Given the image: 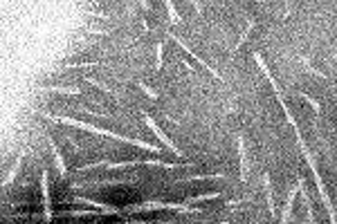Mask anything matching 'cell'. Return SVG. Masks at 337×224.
Here are the masks:
<instances>
[{
    "label": "cell",
    "instance_id": "7",
    "mask_svg": "<svg viewBox=\"0 0 337 224\" xmlns=\"http://www.w3.org/2000/svg\"><path fill=\"white\" fill-rule=\"evenodd\" d=\"M45 139H47V146H50V150L54 152V161H56V168H59V177L65 179L70 170H67V166H65V161H63V155H61V150H59V146H56L54 137H52V135H45Z\"/></svg>",
    "mask_w": 337,
    "mask_h": 224
},
{
    "label": "cell",
    "instance_id": "23",
    "mask_svg": "<svg viewBox=\"0 0 337 224\" xmlns=\"http://www.w3.org/2000/svg\"><path fill=\"white\" fill-rule=\"evenodd\" d=\"M86 32H88V34H104V36L113 34V30H97V27H86Z\"/></svg>",
    "mask_w": 337,
    "mask_h": 224
},
{
    "label": "cell",
    "instance_id": "8",
    "mask_svg": "<svg viewBox=\"0 0 337 224\" xmlns=\"http://www.w3.org/2000/svg\"><path fill=\"white\" fill-rule=\"evenodd\" d=\"M36 92H47V94H70V97H81L83 90L81 88H63V85H38Z\"/></svg>",
    "mask_w": 337,
    "mask_h": 224
},
{
    "label": "cell",
    "instance_id": "19",
    "mask_svg": "<svg viewBox=\"0 0 337 224\" xmlns=\"http://www.w3.org/2000/svg\"><path fill=\"white\" fill-rule=\"evenodd\" d=\"M155 54H157L155 65H157V70H162V65H164V41H160L155 45Z\"/></svg>",
    "mask_w": 337,
    "mask_h": 224
},
{
    "label": "cell",
    "instance_id": "18",
    "mask_svg": "<svg viewBox=\"0 0 337 224\" xmlns=\"http://www.w3.org/2000/svg\"><path fill=\"white\" fill-rule=\"evenodd\" d=\"M164 7H166V12H168V18H171V23H178V25H182V18H180V14H178L176 5H173V3H164Z\"/></svg>",
    "mask_w": 337,
    "mask_h": 224
},
{
    "label": "cell",
    "instance_id": "17",
    "mask_svg": "<svg viewBox=\"0 0 337 224\" xmlns=\"http://www.w3.org/2000/svg\"><path fill=\"white\" fill-rule=\"evenodd\" d=\"M299 63H301V65H303V68H306V70H308V72H312V74H315V76H321V79H326V74H324V72H321V70H317V68H315V65H312V63H310V61H308V59H306V56H299Z\"/></svg>",
    "mask_w": 337,
    "mask_h": 224
},
{
    "label": "cell",
    "instance_id": "20",
    "mask_svg": "<svg viewBox=\"0 0 337 224\" xmlns=\"http://www.w3.org/2000/svg\"><path fill=\"white\" fill-rule=\"evenodd\" d=\"M95 65H101L97 61H90V63H63L59 70H76V68H95Z\"/></svg>",
    "mask_w": 337,
    "mask_h": 224
},
{
    "label": "cell",
    "instance_id": "21",
    "mask_svg": "<svg viewBox=\"0 0 337 224\" xmlns=\"http://www.w3.org/2000/svg\"><path fill=\"white\" fill-rule=\"evenodd\" d=\"M299 97L303 99V101H308V103H310V106H312V110H315L317 114H321V108H319V103H317V101H315V99H312V97H308L306 92H301Z\"/></svg>",
    "mask_w": 337,
    "mask_h": 224
},
{
    "label": "cell",
    "instance_id": "25",
    "mask_svg": "<svg viewBox=\"0 0 337 224\" xmlns=\"http://www.w3.org/2000/svg\"><path fill=\"white\" fill-rule=\"evenodd\" d=\"M194 9H196V14H198V16H202V5L200 3H194Z\"/></svg>",
    "mask_w": 337,
    "mask_h": 224
},
{
    "label": "cell",
    "instance_id": "9",
    "mask_svg": "<svg viewBox=\"0 0 337 224\" xmlns=\"http://www.w3.org/2000/svg\"><path fill=\"white\" fill-rule=\"evenodd\" d=\"M236 144H238V155H240V179H243V182H247V177H249V164H247V148H245L243 135H238Z\"/></svg>",
    "mask_w": 337,
    "mask_h": 224
},
{
    "label": "cell",
    "instance_id": "15",
    "mask_svg": "<svg viewBox=\"0 0 337 224\" xmlns=\"http://www.w3.org/2000/svg\"><path fill=\"white\" fill-rule=\"evenodd\" d=\"M223 197V193H205V195H198V197H189L187 199V204H200V202H209V199H220Z\"/></svg>",
    "mask_w": 337,
    "mask_h": 224
},
{
    "label": "cell",
    "instance_id": "3",
    "mask_svg": "<svg viewBox=\"0 0 337 224\" xmlns=\"http://www.w3.org/2000/svg\"><path fill=\"white\" fill-rule=\"evenodd\" d=\"M254 61H257L259 63V68H261V72L266 74V79L270 81V85H272V90H274V94H277V99H279V106L283 108V114H292L290 112V108L286 106V99H283V94H281V88H279V83H277V79H274L272 76V72H270V68H268V63H266V59H263L261 54H259V52H254Z\"/></svg>",
    "mask_w": 337,
    "mask_h": 224
},
{
    "label": "cell",
    "instance_id": "14",
    "mask_svg": "<svg viewBox=\"0 0 337 224\" xmlns=\"http://www.w3.org/2000/svg\"><path fill=\"white\" fill-rule=\"evenodd\" d=\"M198 179H225V173H205V175H189V177H182L180 182H198Z\"/></svg>",
    "mask_w": 337,
    "mask_h": 224
},
{
    "label": "cell",
    "instance_id": "10",
    "mask_svg": "<svg viewBox=\"0 0 337 224\" xmlns=\"http://www.w3.org/2000/svg\"><path fill=\"white\" fill-rule=\"evenodd\" d=\"M27 152H30V150H27V148H23L21 152H18V157H16V161H14L12 170H9V173H7V177H5V179H3V188H7V186H9V184H12V182H14V179H16V175H18V173H21V166H23V161H25Z\"/></svg>",
    "mask_w": 337,
    "mask_h": 224
},
{
    "label": "cell",
    "instance_id": "4",
    "mask_svg": "<svg viewBox=\"0 0 337 224\" xmlns=\"http://www.w3.org/2000/svg\"><path fill=\"white\" fill-rule=\"evenodd\" d=\"M142 117H144V121H146V126L148 128H151V130H153V135H155L157 137V139H160L162 141V144H164L166 146V148L168 150H171V152H176V157H182V155H185V152H182L180 148H178V146L176 144H173V141L171 139H168V137L164 135V130H162V128L160 126H157V123H155V119H153L151 117V114H148V112H144L142 110Z\"/></svg>",
    "mask_w": 337,
    "mask_h": 224
},
{
    "label": "cell",
    "instance_id": "6",
    "mask_svg": "<svg viewBox=\"0 0 337 224\" xmlns=\"http://www.w3.org/2000/svg\"><path fill=\"white\" fill-rule=\"evenodd\" d=\"M41 193H43V217L45 222L52 220V197H50V177H47V170L41 173Z\"/></svg>",
    "mask_w": 337,
    "mask_h": 224
},
{
    "label": "cell",
    "instance_id": "12",
    "mask_svg": "<svg viewBox=\"0 0 337 224\" xmlns=\"http://www.w3.org/2000/svg\"><path fill=\"white\" fill-rule=\"evenodd\" d=\"M263 188H266V197H268V211H270V215H277V206H274V190H272V179H270V173L263 175Z\"/></svg>",
    "mask_w": 337,
    "mask_h": 224
},
{
    "label": "cell",
    "instance_id": "13",
    "mask_svg": "<svg viewBox=\"0 0 337 224\" xmlns=\"http://www.w3.org/2000/svg\"><path fill=\"white\" fill-rule=\"evenodd\" d=\"M81 81H86V83L95 85V88H97V90H101V92H104V94H110V97H117V94H115V92H113V90H110V88H108V85H106V83H104V81L95 79V76H83V79H81Z\"/></svg>",
    "mask_w": 337,
    "mask_h": 224
},
{
    "label": "cell",
    "instance_id": "26",
    "mask_svg": "<svg viewBox=\"0 0 337 224\" xmlns=\"http://www.w3.org/2000/svg\"><path fill=\"white\" fill-rule=\"evenodd\" d=\"M220 224H232V222H220Z\"/></svg>",
    "mask_w": 337,
    "mask_h": 224
},
{
    "label": "cell",
    "instance_id": "11",
    "mask_svg": "<svg viewBox=\"0 0 337 224\" xmlns=\"http://www.w3.org/2000/svg\"><path fill=\"white\" fill-rule=\"evenodd\" d=\"M297 193H299V186L290 188V193H288L286 206H283V213H281V220H279V224H288V222H290V213H292V206H295V197H297Z\"/></svg>",
    "mask_w": 337,
    "mask_h": 224
},
{
    "label": "cell",
    "instance_id": "24",
    "mask_svg": "<svg viewBox=\"0 0 337 224\" xmlns=\"http://www.w3.org/2000/svg\"><path fill=\"white\" fill-rule=\"evenodd\" d=\"M126 224H155V222H146V220H126Z\"/></svg>",
    "mask_w": 337,
    "mask_h": 224
},
{
    "label": "cell",
    "instance_id": "22",
    "mask_svg": "<svg viewBox=\"0 0 337 224\" xmlns=\"http://www.w3.org/2000/svg\"><path fill=\"white\" fill-rule=\"evenodd\" d=\"M137 85H139V90H142V92H146V94H148V99H157V92H155V90L148 88V85L144 83V81H137Z\"/></svg>",
    "mask_w": 337,
    "mask_h": 224
},
{
    "label": "cell",
    "instance_id": "5",
    "mask_svg": "<svg viewBox=\"0 0 337 224\" xmlns=\"http://www.w3.org/2000/svg\"><path fill=\"white\" fill-rule=\"evenodd\" d=\"M166 36H168V38H171V41H173V43H176V45H178V47H182V50H185V52H187V54H189V56H191V59H194V61H196V63H200V65H202V68H205V70H207V72H209L211 76H214V79H216V81H223V76H220L218 72H216V70H214V68H211V65H209V63H205V59H202V56H198V54H196V52H194V50H191V47H189V45H187V43H185V41H182V38H178L176 34H171V32H168V34H166Z\"/></svg>",
    "mask_w": 337,
    "mask_h": 224
},
{
    "label": "cell",
    "instance_id": "16",
    "mask_svg": "<svg viewBox=\"0 0 337 224\" xmlns=\"http://www.w3.org/2000/svg\"><path fill=\"white\" fill-rule=\"evenodd\" d=\"M254 27H257V23H254V21H247V30L243 32V36H240V38H238V43L234 45V52H236V50H240V47L245 45V41H247V36L252 34V30H254Z\"/></svg>",
    "mask_w": 337,
    "mask_h": 224
},
{
    "label": "cell",
    "instance_id": "1",
    "mask_svg": "<svg viewBox=\"0 0 337 224\" xmlns=\"http://www.w3.org/2000/svg\"><path fill=\"white\" fill-rule=\"evenodd\" d=\"M36 114L45 117L47 121L67 123V126H76V128H81V130L95 132V135H99V137H110V139H115V141H124V144H131V146H135V148H142V150H148V152H157V155L162 152L160 148H157V146H153V144H146V141L133 139V137H126V135H117V132H113V130H99V128L90 126V123H86V121H79V119H74V117H59V114H50V112H43V110H36Z\"/></svg>",
    "mask_w": 337,
    "mask_h": 224
},
{
    "label": "cell",
    "instance_id": "2",
    "mask_svg": "<svg viewBox=\"0 0 337 224\" xmlns=\"http://www.w3.org/2000/svg\"><path fill=\"white\" fill-rule=\"evenodd\" d=\"M295 132H297V144H299V148H301V152H303V157H306V161H308V168L312 170V177H315V186H317V193H319V197H321V204H324V206H326V211H328L330 224H337V215H335V208H333V204H330V197H328V193H326L324 179H321L319 170H317L315 157H312V152L308 150L306 141H303V137H301V130H299V126H295Z\"/></svg>",
    "mask_w": 337,
    "mask_h": 224
}]
</instances>
